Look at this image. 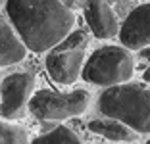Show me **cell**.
Segmentation results:
<instances>
[{"label": "cell", "instance_id": "cell-16", "mask_svg": "<svg viewBox=\"0 0 150 144\" xmlns=\"http://www.w3.org/2000/svg\"><path fill=\"white\" fill-rule=\"evenodd\" d=\"M125 2H129V0H125Z\"/></svg>", "mask_w": 150, "mask_h": 144}, {"label": "cell", "instance_id": "cell-12", "mask_svg": "<svg viewBox=\"0 0 150 144\" xmlns=\"http://www.w3.org/2000/svg\"><path fill=\"white\" fill-rule=\"evenodd\" d=\"M29 142V133L21 125L0 121V144H25Z\"/></svg>", "mask_w": 150, "mask_h": 144}, {"label": "cell", "instance_id": "cell-10", "mask_svg": "<svg viewBox=\"0 0 150 144\" xmlns=\"http://www.w3.org/2000/svg\"><path fill=\"white\" fill-rule=\"evenodd\" d=\"M88 131L104 136V138L115 140V142H135L139 138V133H135L131 127H127L125 123L117 121L114 117L94 119V121L88 123Z\"/></svg>", "mask_w": 150, "mask_h": 144}, {"label": "cell", "instance_id": "cell-15", "mask_svg": "<svg viewBox=\"0 0 150 144\" xmlns=\"http://www.w3.org/2000/svg\"><path fill=\"white\" fill-rule=\"evenodd\" d=\"M2 4H6V0H0V6H2Z\"/></svg>", "mask_w": 150, "mask_h": 144}, {"label": "cell", "instance_id": "cell-6", "mask_svg": "<svg viewBox=\"0 0 150 144\" xmlns=\"http://www.w3.org/2000/svg\"><path fill=\"white\" fill-rule=\"evenodd\" d=\"M35 90V75L29 71L12 73L0 83V117L16 119L25 112Z\"/></svg>", "mask_w": 150, "mask_h": 144}, {"label": "cell", "instance_id": "cell-5", "mask_svg": "<svg viewBox=\"0 0 150 144\" xmlns=\"http://www.w3.org/2000/svg\"><path fill=\"white\" fill-rule=\"evenodd\" d=\"M88 102H91V94L81 88L67 94L44 88L33 92L27 102V108L37 119L42 121H66L83 115L88 108Z\"/></svg>", "mask_w": 150, "mask_h": 144}, {"label": "cell", "instance_id": "cell-9", "mask_svg": "<svg viewBox=\"0 0 150 144\" xmlns=\"http://www.w3.org/2000/svg\"><path fill=\"white\" fill-rule=\"evenodd\" d=\"M27 48L13 31V27L0 16V67L13 66L25 58Z\"/></svg>", "mask_w": 150, "mask_h": 144}, {"label": "cell", "instance_id": "cell-8", "mask_svg": "<svg viewBox=\"0 0 150 144\" xmlns=\"http://www.w3.org/2000/svg\"><path fill=\"white\" fill-rule=\"evenodd\" d=\"M85 19L96 39H114L119 31V21L106 0H87Z\"/></svg>", "mask_w": 150, "mask_h": 144}, {"label": "cell", "instance_id": "cell-3", "mask_svg": "<svg viewBox=\"0 0 150 144\" xmlns=\"http://www.w3.org/2000/svg\"><path fill=\"white\" fill-rule=\"evenodd\" d=\"M135 73V58L125 46H102L83 64L81 77L91 85L114 87L127 83Z\"/></svg>", "mask_w": 150, "mask_h": 144}, {"label": "cell", "instance_id": "cell-13", "mask_svg": "<svg viewBox=\"0 0 150 144\" xmlns=\"http://www.w3.org/2000/svg\"><path fill=\"white\" fill-rule=\"evenodd\" d=\"M141 58L150 60V44H148V46H142V48H141Z\"/></svg>", "mask_w": 150, "mask_h": 144}, {"label": "cell", "instance_id": "cell-11", "mask_svg": "<svg viewBox=\"0 0 150 144\" xmlns=\"http://www.w3.org/2000/svg\"><path fill=\"white\" fill-rule=\"evenodd\" d=\"M33 142L35 144H79L81 138L73 129H69L66 125H58L50 133L37 136Z\"/></svg>", "mask_w": 150, "mask_h": 144}, {"label": "cell", "instance_id": "cell-7", "mask_svg": "<svg viewBox=\"0 0 150 144\" xmlns=\"http://www.w3.org/2000/svg\"><path fill=\"white\" fill-rule=\"evenodd\" d=\"M119 40L129 50H141L150 44V2L135 8L119 27Z\"/></svg>", "mask_w": 150, "mask_h": 144}, {"label": "cell", "instance_id": "cell-14", "mask_svg": "<svg viewBox=\"0 0 150 144\" xmlns=\"http://www.w3.org/2000/svg\"><path fill=\"white\" fill-rule=\"evenodd\" d=\"M144 81L150 83V67H146V71H144Z\"/></svg>", "mask_w": 150, "mask_h": 144}, {"label": "cell", "instance_id": "cell-4", "mask_svg": "<svg viewBox=\"0 0 150 144\" xmlns=\"http://www.w3.org/2000/svg\"><path fill=\"white\" fill-rule=\"evenodd\" d=\"M85 48H87L85 31L69 33L54 48H50V54L46 56V71L54 83L73 85L81 77V69L85 64Z\"/></svg>", "mask_w": 150, "mask_h": 144}, {"label": "cell", "instance_id": "cell-2", "mask_svg": "<svg viewBox=\"0 0 150 144\" xmlns=\"http://www.w3.org/2000/svg\"><path fill=\"white\" fill-rule=\"evenodd\" d=\"M98 109L139 135H150V88L144 85L127 81L108 87L98 98Z\"/></svg>", "mask_w": 150, "mask_h": 144}, {"label": "cell", "instance_id": "cell-17", "mask_svg": "<svg viewBox=\"0 0 150 144\" xmlns=\"http://www.w3.org/2000/svg\"><path fill=\"white\" fill-rule=\"evenodd\" d=\"M148 142H150V140H148Z\"/></svg>", "mask_w": 150, "mask_h": 144}, {"label": "cell", "instance_id": "cell-1", "mask_svg": "<svg viewBox=\"0 0 150 144\" xmlns=\"http://www.w3.org/2000/svg\"><path fill=\"white\" fill-rule=\"evenodd\" d=\"M13 31L31 52H48L73 31L75 16L62 0H6Z\"/></svg>", "mask_w": 150, "mask_h": 144}]
</instances>
